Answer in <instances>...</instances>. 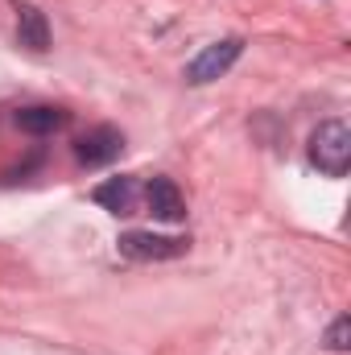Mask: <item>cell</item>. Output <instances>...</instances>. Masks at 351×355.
<instances>
[{
    "label": "cell",
    "instance_id": "obj_8",
    "mask_svg": "<svg viewBox=\"0 0 351 355\" xmlns=\"http://www.w3.org/2000/svg\"><path fill=\"white\" fill-rule=\"evenodd\" d=\"M17 42L29 46L33 54L50 50V21H46L42 8H33V4H21L17 8Z\"/></svg>",
    "mask_w": 351,
    "mask_h": 355
},
{
    "label": "cell",
    "instance_id": "obj_9",
    "mask_svg": "<svg viewBox=\"0 0 351 355\" xmlns=\"http://www.w3.org/2000/svg\"><path fill=\"white\" fill-rule=\"evenodd\" d=\"M348 335H351V318L339 314V318L331 322V331H327V347H331V352H348Z\"/></svg>",
    "mask_w": 351,
    "mask_h": 355
},
{
    "label": "cell",
    "instance_id": "obj_5",
    "mask_svg": "<svg viewBox=\"0 0 351 355\" xmlns=\"http://www.w3.org/2000/svg\"><path fill=\"white\" fill-rule=\"evenodd\" d=\"M145 202H149V211L157 215V219H166V223H178V219H186V198H182V190H178L174 178H149V186H145Z\"/></svg>",
    "mask_w": 351,
    "mask_h": 355
},
{
    "label": "cell",
    "instance_id": "obj_3",
    "mask_svg": "<svg viewBox=\"0 0 351 355\" xmlns=\"http://www.w3.org/2000/svg\"><path fill=\"white\" fill-rule=\"evenodd\" d=\"M116 244L128 261H174L190 248L186 236H157V232H124Z\"/></svg>",
    "mask_w": 351,
    "mask_h": 355
},
{
    "label": "cell",
    "instance_id": "obj_6",
    "mask_svg": "<svg viewBox=\"0 0 351 355\" xmlns=\"http://www.w3.org/2000/svg\"><path fill=\"white\" fill-rule=\"evenodd\" d=\"M91 198H95L103 211H112V215H132V207H137V178L132 174L108 178V182H99V186L91 190Z\"/></svg>",
    "mask_w": 351,
    "mask_h": 355
},
{
    "label": "cell",
    "instance_id": "obj_7",
    "mask_svg": "<svg viewBox=\"0 0 351 355\" xmlns=\"http://www.w3.org/2000/svg\"><path fill=\"white\" fill-rule=\"evenodd\" d=\"M67 120H71V112H62V107H54V103H33V107H21V112H17V128L29 132V137H50V132H58Z\"/></svg>",
    "mask_w": 351,
    "mask_h": 355
},
{
    "label": "cell",
    "instance_id": "obj_4",
    "mask_svg": "<svg viewBox=\"0 0 351 355\" xmlns=\"http://www.w3.org/2000/svg\"><path fill=\"white\" fill-rule=\"evenodd\" d=\"M120 149H124V132H120V128H112V124H99V128H91V132H83V137L75 141V157H79L87 170L116 162V157H120Z\"/></svg>",
    "mask_w": 351,
    "mask_h": 355
},
{
    "label": "cell",
    "instance_id": "obj_2",
    "mask_svg": "<svg viewBox=\"0 0 351 355\" xmlns=\"http://www.w3.org/2000/svg\"><path fill=\"white\" fill-rule=\"evenodd\" d=\"M240 54H244V42H240V37H219V42H211V46H207L190 67H186V83L203 87V83L223 79V75L240 62Z\"/></svg>",
    "mask_w": 351,
    "mask_h": 355
},
{
    "label": "cell",
    "instance_id": "obj_1",
    "mask_svg": "<svg viewBox=\"0 0 351 355\" xmlns=\"http://www.w3.org/2000/svg\"><path fill=\"white\" fill-rule=\"evenodd\" d=\"M310 162L327 178H343L351 170V128L343 120H323L310 132Z\"/></svg>",
    "mask_w": 351,
    "mask_h": 355
}]
</instances>
